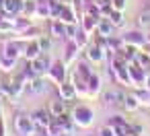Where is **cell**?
<instances>
[{"instance_id": "cell-1", "label": "cell", "mask_w": 150, "mask_h": 136, "mask_svg": "<svg viewBox=\"0 0 150 136\" xmlns=\"http://www.w3.org/2000/svg\"><path fill=\"white\" fill-rule=\"evenodd\" d=\"M93 109L88 105H76L74 111H72V122L78 126V128H91L93 126Z\"/></svg>"}, {"instance_id": "cell-2", "label": "cell", "mask_w": 150, "mask_h": 136, "mask_svg": "<svg viewBox=\"0 0 150 136\" xmlns=\"http://www.w3.org/2000/svg\"><path fill=\"white\" fill-rule=\"evenodd\" d=\"M68 66L64 64V60H56V62H52V66L47 68V80L50 83H54V85H62L64 80H66V76H68V70H66Z\"/></svg>"}, {"instance_id": "cell-3", "label": "cell", "mask_w": 150, "mask_h": 136, "mask_svg": "<svg viewBox=\"0 0 150 136\" xmlns=\"http://www.w3.org/2000/svg\"><path fill=\"white\" fill-rule=\"evenodd\" d=\"M15 128H17V132H19L21 136H33V134L37 132V128H35L31 115H25V113H17V115H15Z\"/></svg>"}, {"instance_id": "cell-4", "label": "cell", "mask_w": 150, "mask_h": 136, "mask_svg": "<svg viewBox=\"0 0 150 136\" xmlns=\"http://www.w3.org/2000/svg\"><path fill=\"white\" fill-rule=\"evenodd\" d=\"M23 46H25V43H21V41H17V39H6V41L2 43L0 56H6V58H11V60H17L19 56H23Z\"/></svg>"}, {"instance_id": "cell-5", "label": "cell", "mask_w": 150, "mask_h": 136, "mask_svg": "<svg viewBox=\"0 0 150 136\" xmlns=\"http://www.w3.org/2000/svg\"><path fill=\"white\" fill-rule=\"evenodd\" d=\"M31 120H33L37 132L47 130V126L54 122V117H52V113H50L47 109H37V111H33V113H31Z\"/></svg>"}, {"instance_id": "cell-6", "label": "cell", "mask_w": 150, "mask_h": 136, "mask_svg": "<svg viewBox=\"0 0 150 136\" xmlns=\"http://www.w3.org/2000/svg\"><path fill=\"white\" fill-rule=\"evenodd\" d=\"M125 46H134V48H144L146 46V35L142 31H127L121 35Z\"/></svg>"}, {"instance_id": "cell-7", "label": "cell", "mask_w": 150, "mask_h": 136, "mask_svg": "<svg viewBox=\"0 0 150 136\" xmlns=\"http://www.w3.org/2000/svg\"><path fill=\"white\" fill-rule=\"evenodd\" d=\"M47 89H50V85H47V80H43L41 76H37V78L29 80V83H27V87H25V91H27L29 95H43Z\"/></svg>"}, {"instance_id": "cell-8", "label": "cell", "mask_w": 150, "mask_h": 136, "mask_svg": "<svg viewBox=\"0 0 150 136\" xmlns=\"http://www.w3.org/2000/svg\"><path fill=\"white\" fill-rule=\"evenodd\" d=\"M58 19H60L62 23H66V25H76V23H80L76 11L72 9V4H62V11H60V17H58Z\"/></svg>"}, {"instance_id": "cell-9", "label": "cell", "mask_w": 150, "mask_h": 136, "mask_svg": "<svg viewBox=\"0 0 150 136\" xmlns=\"http://www.w3.org/2000/svg\"><path fill=\"white\" fill-rule=\"evenodd\" d=\"M129 76H132V85L142 87V85H146V76H148V72H146L142 66H138V64L134 62V64H129Z\"/></svg>"}, {"instance_id": "cell-10", "label": "cell", "mask_w": 150, "mask_h": 136, "mask_svg": "<svg viewBox=\"0 0 150 136\" xmlns=\"http://www.w3.org/2000/svg\"><path fill=\"white\" fill-rule=\"evenodd\" d=\"M4 17H17L23 13V0H4L2 2Z\"/></svg>"}, {"instance_id": "cell-11", "label": "cell", "mask_w": 150, "mask_h": 136, "mask_svg": "<svg viewBox=\"0 0 150 136\" xmlns=\"http://www.w3.org/2000/svg\"><path fill=\"white\" fill-rule=\"evenodd\" d=\"M39 54H43V52H41V48H39V41H37V39H31V41H27V43L23 46V58H25L27 62L35 60Z\"/></svg>"}, {"instance_id": "cell-12", "label": "cell", "mask_w": 150, "mask_h": 136, "mask_svg": "<svg viewBox=\"0 0 150 136\" xmlns=\"http://www.w3.org/2000/svg\"><path fill=\"white\" fill-rule=\"evenodd\" d=\"M123 99H125V95L119 91V89H109V91H105L103 93V101H105V105H121L123 103Z\"/></svg>"}, {"instance_id": "cell-13", "label": "cell", "mask_w": 150, "mask_h": 136, "mask_svg": "<svg viewBox=\"0 0 150 136\" xmlns=\"http://www.w3.org/2000/svg\"><path fill=\"white\" fill-rule=\"evenodd\" d=\"M31 66H33V70L41 76V74H45L47 72V68L52 66V60H50V56H45V54H39L35 60H31Z\"/></svg>"}, {"instance_id": "cell-14", "label": "cell", "mask_w": 150, "mask_h": 136, "mask_svg": "<svg viewBox=\"0 0 150 136\" xmlns=\"http://www.w3.org/2000/svg\"><path fill=\"white\" fill-rule=\"evenodd\" d=\"M113 31H115V25L109 21V17H101V19L97 21L95 33H99V35H103V37H109V35H113Z\"/></svg>"}, {"instance_id": "cell-15", "label": "cell", "mask_w": 150, "mask_h": 136, "mask_svg": "<svg viewBox=\"0 0 150 136\" xmlns=\"http://www.w3.org/2000/svg\"><path fill=\"white\" fill-rule=\"evenodd\" d=\"M86 60L88 62H93V64H99V62H103L105 60V50L103 48H99V46H86Z\"/></svg>"}, {"instance_id": "cell-16", "label": "cell", "mask_w": 150, "mask_h": 136, "mask_svg": "<svg viewBox=\"0 0 150 136\" xmlns=\"http://www.w3.org/2000/svg\"><path fill=\"white\" fill-rule=\"evenodd\" d=\"M50 35L52 37L66 39V23H62L60 19H52L50 21Z\"/></svg>"}, {"instance_id": "cell-17", "label": "cell", "mask_w": 150, "mask_h": 136, "mask_svg": "<svg viewBox=\"0 0 150 136\" xmlns=\"http://www.w3.org/2000/svg\"><path fill=\"white\" fill-rule=\"evenodd\" d=\"M58 93H60V97L64 99V101H74L76 99V89H74V85L72 83H62V85H58Z\"/></svg>"}, {"instance_id": "cell-18", "label": "cell", "mask_w": 150, "mask_h": 136, "mask_svg": "<svg viewBox=\"0 0 150 136\" xmlns=\"http://www.w3.org/2000/svg\"><path fill=\"white\" fill-rule=\"evenodd\" d=\"M78 52H80V48L72 41V39H68L66 37V54H64V64L68 66V64H72L74 62V58L78 56Z\"/></svg>"}, {"instance_id": "cell-19", "label": "cell", "mask_w": 150, "mask_h": 136, "mask_svg": "<svg viewBox=\"0 0 150 136\" xmlns=\"http://www.w3.org/2000/svg\"><path fill=\"white\" fill-rule=\"evenodd\" d=\"M86 89H88V99H95L99 95V91H101V76L93 72L88 83H86Z\"/></svg>"}, {"instance_id": "cell-20", "label": "cell", "mask_w": 150, "mask_h": 136, "mask_svg": "<svg viewBox=\"0 0 150 136\" xmlns=\"http://www.w3.org/2000/svg\"><path fill=\"white\" fill-rule=\"evenodd\" d=\"M66 103H68V101H64L62 97H60V99H54V101L50 103V107H47V111L52 113V117H58V115H62V113L66 111Z\"/></svg>"}, {"instance_id": "cell-21", "label": "cell", "mask_w": 150, "mask_h": 136, "mask_svg": "<svg viewBox=\"0 0 150 136\" xmlns=\"http://www.w3.org/2000/svg\"><path fill=\"white\" fill-rule=\"evenodd\" d=\"M97 21H99V19H95V17H91V15H82V19H80V29H84L88 35H93L95 29H97Z\"/></svg>"}, {"instance_id": "cell-22", "label": "cell", "mask_w": 150, "mask_h": 136, "mask_svg": "<svg viewBox=\"0 0 150 136\" xmlns=\"http://www.w3.org/2000/svg\"><path fill=\"white\" fill-rule=\"evenodd\" d=\"M91 74H93V70H91V66H88L86 62H78V64H76V72H74V76H76V78H80V80L88 83Z\"/></svg>"}, {"instance_id": "cell-23", "label": "cell", "mask_w": 150, "mask_h": 136, "mask_svg": "<svg viewBox=\"0 0 150 136\" xmlns=\"http://www.w3.org/2000/svg\"><path fill=\"white\" fill-rule=\"evenodd\" d=\"M88 39H91V35H88L84 29H80V27L76 29V33H74V37H72V41H74L80 50H84V48L88 46Z\"/></svg>"}, {"instance_id": "cell-24", "label": "cell", "mask_w": 150, "mask_h": 136, "mask_svg": "<svg viewBox=\"0 0 150 136\" xmlns=\"http://www.w3.org/2000/svg\"><path fill=\"white\" fill-rule=\"evenodd\" d=\"M123 37L121 35H109L107 37V52L109 50H113V52H121L123 50Z\"/></svg>"}, {"instance_id": "cell-25", "label": "cell", "mask_w": 150, "mask_h": 136, "mask_svg": "<svg viewBox=\"0 0 150 136\" xmlns=\"http://www.w3.org/2000/svg\"><path fill=\"white\" fill-rule=\"evenodd\" d=\"M35 11H37V0H23V17L27 19H35Z\"/></svg>"}, {"instance_id": "cell-26", "label": "cell", "mask_w": 150, "mask_h": 136, "mask_svg": "<svg viewBox=\"0 0 150 136\" xmlns=\"http://www.w3.org/2000/svg\"><path fill=\"white\" fill-rule=\"evenodd\" d=\"M121 56L125 58L127 64H134V62H136V56H138V48H134V46H123Z\"/></svg>"}, {"instance_id": "cell-27", "label": "cell", "mask_w": 150, "mask_h": 136, "mask_svg": "<svg viewBox=\"0 0 150 136\" xmlns=\"http://www.w3.org/2000/svg\"><path fill=\"white\" fill-rule=\"evenodd\" d=\"M136 64L142 66V68L150 74V54H146V52H138V56H136Z\"/></svg>"}, {"instance_id": "cell-28", "label": "cell", "mask_w": 150, "mask_h": 136, "mask_svg": "<svg viewBox=\"0 0 150 136\" xmlns=\"http://www.w3.org/2000/svg\"><path fill=\"white\" fill-rule=\"evenodd\" d=\"M109 21L115 25V27H123L125 25V19H123V11H111V15H109Z\"/></svg>"}, {"instance_id": "cell-29", "label": "cell", "mask_w": 150, "mask_h": 136, "mask_svg": "<svg viewBox=\"0 0 150 136\" xmlns=\"http://www.w3.org/2000/svg\"><path fill=\"white\" fill-rule=\"evenodd\" d=\"M127 111H136L138 107H140V101L136 99V95H125V99H123V103H121Z\"/></svg>"}, {"instance_id": "cell-30", "label": "cell", "mask_w": 150, "mask_h": 136, "mask_svg": "<svg viewBox=\"0 0 150 136\" xmlns=\"http://www.w3.org/2000/svg\"><path fill=\"white\" fill-rule=\"evenodd\" d=\"M134 95L140 101V105H150V89H138Z\"/></svg>"}, {"instance_id": "cell-31", "label": "cell", "mask_w": 150, "mask_h": 136, "mask_svg": "<svg viewBox=\"0 0 150 136\" xmlns=\"http://www.w3.org/2000/svg\"><path fill=\"white\" fill-rule=\"evenodd\" d=\"M15 64H17V60H11L6 56H0V70H2V72H11L15 68Z\"/></svg>"}, {"instance_id": "cell-32", "label": "cell", "mask_w": 150, "mask_h": 136, "mask_svg": "<svg viewBox=\"0 0 150 136\" xmlns=\"http://www.w3.org/2000/svg\"><path fill=\"white\" fill-rule=\"evenodd\" d=\"M37 41H39V48H41V52H43V54L52 50V37H47V35H41Z\"/></svg>"}, {"instance_id": "cell-33", "label": "cell", "mask_w": 150, "mask_h": 136, "mask_svg": "<svg viewBox=\"0 0 150 136\" xmlns=\"http://www.w3.org/2000/svg\"><path fill=\"white\" fill-rule=\"evenodd\" d=\"M107 126H111V128H117V126H129L121 115H113V117H109V122H107Z\"/></svg>"}, {"instance_id": "cell-34", "label": "cell", "mask_w": 150, "mask_h": 136, "mask_svg": "<svg viewBox=\"0 0 150 136\" xmlns=\"http://www.w3.org/2000/svg\"><path fill=\"white\" fill-rule=\"evenodd\" d=\"M99 136H117V134L113 132V128H111V126H105V128H101Z\"/></svg>"}, {"instance_id": "cell-35", "label": "cell", "mask_w": 150, "mask_h": 136, "mask_svg": "<svg viewBox=\"0 0 150 136\" xmlns=\"http://www.w3.org/2000/svg\"><path fill=\"white\" fill-rule=\"evenodd\" d=\"M76 29H78L76 25H66V37H68V39H72V37H74V33H76Z\"/></svg>"}, {"instance_id": "cell-36", "label": "cell", "mask_w": 150, "mask_h": 136, "mask_svg": "<svg viewBox=\"0 0 150 136\" xmlns=\"http://www.w3.org/2000/svg\"><path fill=\"white\" fill-rule=\"evenodd\" d=\"M132 130H134V134H142V132H144V128H142L140 124H134V126H132Z\"/></svg>"}, {"instance_id": "cell-37", "label": "cell", "mask_w": 150, "mask_h": 136, "mask_svg": "<svg viewBox=\"0 0 150 136\" xmlns=\"http://www.w3.org/2000/svg\"><path fill=\"white\" fill-rule=\"evenodd\" d=\"M56 0H37V4H43V6H52Z\"/></svg>"}, {"instance_id": "cell-38", "label": "cell", "mask_w": 150, "mask_h": 136, "mask_svg": "<svg viewBox=\"0 0 150 136\" xmlns=\"http://www.w3.org/2000/svg\"><path fill=\"white\" fill-rule=\"evenodd\" d=\"M144 52H146V54H150V43H146V46H144Z\"/></svg>"}, {"instance_id": "cell-39", "label": "cell", "mask_w": 150, "mask_h": 136, "mask_svg": "<svg viewBox=\"0 0 150 136\" xmlns=\"http://www.w3.org/2000/svg\"><path fill=\"white\" fill-rule=\"evenodd\" d=\"M146 43H150V35H146Z\"/></svg>"}]
</instances>
